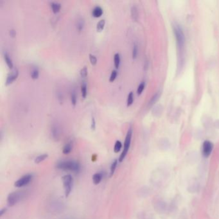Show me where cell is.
Here are the masks:
<instances>
[{"instance_id": "6da1fadb", "label": "cell", "mask_w": 219, "mask_h": 219, "mask_svg": "<svg viewBox=\"0 0 219 219\" xmlns=\"http://www.w3.org/2000/svg\"><path fill=\"white\" fill-rule=\"evenodd\" d=\"M57 168L62 170L72 171L77 172L80 170V165L76 162L73 161H64L59 162L57 165Z\"/></svg>"}, {"instance_id": "7a4b0ae2", "label": "cell", "mask_w": 219, "mask_h": 219, "mask_svg": "<svg viewBox=\"0 0 219 219\" xmlns=\"http://www.w3.org/2000/svg\"><path fill=\"white\" fill-rule=\"evenodd\" d=\"M132 129L130 128L129 129V131H127V133L126 137H125V142H124V147H123V151L122 152L120 158H119V161L120 162H122V161H123V159H125V156H127L128 153V151L130 148V145H131V138H132Z\"/></svg>"}, {"instance_id": "3957f363", "label": "cell", "mask_w": 219, "mask_h": 219, "mask_svg": "<svg viewBox=\"0 0 219 219\" xmlns=\"http://www.w3.org/2000/svg\"><path fill=\"white\" fill-rule=\"evenodd\" d=\"M174 33H175V36L177 41L178 48L179 49H181L183 48L184 42H185V37H184V32L181 29V28L178 25H176L174 27Z\"/></svg>"}, {"instance_id": "277c9868", "label": "cell", "mask_w": 219, "mask_h": 219, "mask_svg": "<svg viewBox=\"0 0 219 219\" xmlns=\"http://www.w3.org/2000/svg\"><path fill=\"white\" fill-rule=\"evenodd\" d=\"M62 181L65 190V196L66 197H67L72 192L73 178L71 175H66L62 177Z\"/></svg>"}, {"instance_id": "5b68a950", "label": "cell", "mask_w": 219, "mask_h": 219, "mask_svg": "<svg viewBox=\"0 0 219 219\" xmlns=\"http://www.w3.org/2000/svg\"><path fill=\"white\" fill-rule=\"evenodd\" d=\"M213 149V143L208 140H206L202 144V154L204 157H207L210 156Z\"/></svg>"}, {"instance_id": "8992f818", "label": "cell", "mask_w": 219, "mask_h": 219, "mask_svg": "<svg viewBox=\"0 0 219 219\" xmlns=\"http://www.w3.org/2000/svg\"><path fill=\"white\" fill-rule=\"evenodd\" d=\"M21 195L18 192H12L8 195L7 197V203L8 206H14L21 199Z\"/></svg>"}, {"instance_id": "52a82bcc", "label": "cell", "mask_w": 219, "mask_h": 219, "mask_svg": "<svg viewBox=\"0 0 219 219\" xmlns=\"http://www.w3.org/2000/svg\"><path fill=\"white\" fill-rule=\"evenodd\" d=\"M32 179V175L27 174L24 176H22L21 178L18 179L17 181L15 182L14 186L17 188H21L22 187H25L31 181Z\"/></svg>"}, {"instance_id": "ba28073f", "label": "cell", "mask_w": 219, "mask_h": 219, "mask_svg": "<svg viewBox=\"0 0 219 219\" xmlns=\"http://www.w3.org/2000/svg\"><path fill=\"white\" fill-rule=\"evenodd\" d=\"M18 74H19V72L17 70V68H14V70H12V72H11L8 75L7 80H6L5 84L6 85H8V84L12 83L14 81V80H15L17 78V77L18 76Z\"/></svg>"}, {"instance_id": "9c48e42d", "label": "cell", "mask_w": 219, "mask_h": 219, "mask_svg": "<svg viewBox=\"0 0 219 219\" xmlns=\"http://www.w3.org/2000/svg\"><path fill=\"white\" fill-rule=\"evenodd\" d=\"M60 130L59 129L57 125H53L52 127V135L53 139H55V140H57L59 138L60 136Z\"/></svg>"}, {"instance_id": "30bf717a", "label": "cell", "mask_w": 219, "mask_h": 219, "mask_svg": "<svg viewBox=\"0 0 219 219\" xmlns=\"http://www.w3.org/2000/svg\"><path fill=\"white\" fill-rule=\"evenodd\" d=\"M102 14L103 9L99 6L95 7L93 10V12H92V14L95 17H99L102 15Z\"/></svg>"}, {"instance_id": "8fae6325", "label": "cell", "mask_w": 219, "mask_h": 219, "mask_svg": "<svg viewBox=\"0 0 219 219\" xmlns=\"http://www.w3.org/2000/svg\"><path fill=\"white\" fill-rule=\"evenodd\" d=\"M4 59H5V61L6 62L7 66H8V67L10 69H12L13 68V63H12V59H11V58L8 53H4Z\"/></svg>"}, {"instance_id": "7c38bea8", "label": "cell", "mask_w": 219, "mask_h": 219, "mask_svg": "<svg viewBox=\"0 0 219 219\" xmlns=\"http://www.w3.org/2000/svg\"><path fill=\"white\" fill-rule=\"evenodd\" d=\"M51 7L52 8L53 12L54 13H57L58 12H59V10L61 9V4L57 2H52L51 3Z\"/></svg>"}, {"instance_id": "4fadbf2b", "label": "cell", "mask_w": 219, "mask_h": 219, "mask_svg": "<svg viewBox=\"0 0 219 219\" xmlns=\"http://www.w3.org/2000/svg\"><path fill=\"white\" fill-rule=\"evenodd\" d=\"M102 179V175L100 173H97L93 176V181L95 184H98Z\"/></svg>"}, {"instance_id": "5bb4252c", "label": "cell", "mask_w": 219, "mask_h": 219, "mask_svg": "<svg viewBox=\"0 0 219 219\" xmlns=\"http://www.w3.org/2000/svg\"><path fill=\"white\" fill-rule=\"evenodd\" d=\"M72 145L71 143H68L67 144H66L63 148L62 150V152L64 154H68L69 153H70L72 151Z\"/></svg>"}, {"instance_id": "9a60e30c", "label": "cell", "mask_w": 219, "mask_h": 219, "mask_svg": "<svg viewBox=\"0 0 219 219\" xmlns=\"http://www.w3.org/2000/svg\"><path fill=\"white\" fill-rule=\"evenodd\" d=\"M114 62L116 68H118L120 64V56L118 53H115L114 55Z\"/></svg>"}, {"instance_id": "2e32d148", "label": "cell", "mask_w": 219, "mask_h": 219, "mask_svg": "<svg viewBox=\"0 0 219 219\" xmlns=\"http://www.w3.org/2000/svg\"><path fill=\"white\" fill-rule=\"evenodd\" d=\"M105 23L106 21L104 19H101L100 21H99V22L97 25V30L98 32H100L103 29L105 26Z\"/></svg>"}, {"instance_id": "e0dca14e", "label": "cell", "mask_w": 219, "mask_h": 219, "mask_svg": "<svg viewBox=\"0 0 219 219\" xmlns=\"http://www.w3.org/2000/svg\"><path fill=\"white\" fill-rule=\"evenodd\" d=\"M81 93L82 97L85 98L87 96V84L85 82H83L81 85Z\"/></svg>"}, {"instance_id": "ac0fdd59", "label": "cell", "mask_w": 219, "mask_h": 219, "mask_svg": "<svg viewBox=\"0 0 219 219\" xmlns=\"http://www.w3.org/2000/svg\"><path fill=\"white\" fill-rule=\"evenodd\" d=\"M48 157V154H42L36 157L35 159V163H40L41 162H42L43 161H44Z\"/></svg>"}, {"instance_id": "d6986e66", "label": "cell", "mask_w": 219, "mask_h": 219, "mask_svg": "<svg viewBox=\"0 0 219 219\" xmlns=\"http://www.w3.org/2000/svg\"><path fill=\"white\" fill-rule=\"evenodd\" d=\"M39 70H38V69L37 68H33L32 70L31 71V77L33 78V79H37L39 77Z\"/></svg>"}, {"instance_id": "ffe728a7", "label": "cell", "mask_w": 219, "mask_h": 219, "mask_svg": "<svg viewBox=\"0 0 219 219\" xmlns=\"http://www.w3.org/2000/svg\"><path fill=\"white\" fill-rule=\"evenodd\" d=\"M122 145L121 142L120 141H117L116 143H115L114 145V151L115 153H118L122 148Z\"/></svg>"}, {"instance_id": "44dd1931", "label": "cell", "mask_w": 219, "mask_h": 219, "mask_svg": "<svg viewBox=\"0 0 219 219\" xmlns=\"http://www.w3.org/2000/svg\"><path fill=\"white\" fill-rule=\"evenodd\" d=\"M118 161L117 159H115L113 161V163H112V165H111V176H112L114 174V173L115 172V170H116L117 167Z\"/></svg>"}, {"instance_id": "7402d4cb", "label": "cell", "mask_w": 219, "mask_h": 219, "mask_svg": "<svg viewBox=\"0 0 219 219\" xmlns=\"http://www.w3.org/2000/svg\"><path fill=\"white\" fill-rule=\"evenodd\" d=\"M131 15H132V17L134 20H137V10L136 8V7H132L131 8Z\"/></svg>"}, {"instance_id": "603a6c76", "label": "cell", "mask_w": 219, "mask_h": 219, "mask_svg": "<svg viewBox=\"0 0 219 219\" xmlns=\"http://www.w3.org/2000/svg\"><path fill=\"white\" fill-rule=\"evenodd\" d=\"M134 101V95L133 93L131 91L129 93L128 97H127V106H130L132 104Z\"/></svg>"}, {"instance_id": "cb8c5ba5", "label": "cell", "mask_w": 219, "mask_h": 219, "mask_svg": "<svg viewBox=\"0 0 219 219\" xmlns=\"http://www.w3.org/2000/svg\"><path fill=\"white\" fill-rule=\"evenodd\" d=\"M84 26V21H83V19L78 20V22H77V28L79 32L81 31L83 29Z\"/></svg>"}, {"instance_id": "d4e9b609", "label": "cell", "mask_w": 219, "mask_h": 219, "mask_svg": "<svg viewBox=\"0 0 219 219\" xmlns=\"http://www.w3.org/2000/svg\"><path fill=\"white\" fill-rule=\"evenodd\" d=\"M71 101L72 104L73 106H75L77 103V95L75 91H72L71 93Z\"/></svg>"}, {"instance_id": "484cf974", "label": "cell", "mask_w": 219, "mask_h": 219, "mask_svg": "<svg viewBox=\"0 0 219 219\" xmlns=\"http://www.w3.org/2000/svg\"><path fill=\"white\" fill-rule=\"evenodd\" d=\"M145 82H142L140 83V84L139 85V86H138L137 89V93L138 95L142 94V93L144 88H145Z\"/></svg>"}, {"instance_id": "4316f807", "label": "cell", "mask_w": 219, "mask_h": 219, "mask_svg": "<svg viewBox=\"0 0 219 219\" xmlns=\"http://www.w3.org/2000/svg\"><path fill=\"white\" fill-rule=\"evenodd\" d=\"M80 76H81L82 78H85L87 77V68L86 66H84L82 69H81V70H80Z\"/></svg>"}, {"instance_id": "83f0119b", "label": "cell", "mask_w": 219, "mask_h": 219, "mask_svg": "<svg viewBox=\"0 0 219 219\" xmlns=\"http://www.w3.org/2000/svg\"><path fill=\"white\" fill-rule=\"evenodd\" d=\"M89 60H90V62L91 63V64H93V65H95L97 62V57L93 55V54H89Z\"/></svg>"}, {"instance_id": "f1b7e54d", "label": "cell", "mask_w": 219, "mask_h": 219, "mask_svg": "<svg viewBox=\"0 0 219 219\" xmlns=\"http://www.w3.org/2000/svg\"><path fill=\"white\" fill-rule=\"evenodd\" d=\"M117 76V72L116 70H112L109 78V81L113 82Z\"/></svg>"}, {"instance_id": "f546056e", "label": "cell", "mask_w": 219, "mask_h": 219, "mask_svg": "<svg viewBox=\"0 0 219 219\" xmlns=\"http://www.w3.org/2000/svg\"><path fill=\"white\" fill-rule=\"evenodd\" d=\"M137 54V47L136 44L134 45V48H133V50H132V57L133 59H135Z\"/></svg>"}, {"instance_id": "4dcf8cb0", "label": "cell", "mask_w": 219, "mask_h": 219, "mask_svg": "<svg viewBox=\"0 0 219 219\" xmlns=\"http://www.w3.org/2000/svg\"><path fill=\"white\" fill-rule=\"evenodd\" d=\"M95 127H96L95 120L94 117H92V118H91V129L92 130H95Z\"/></svg>"}, {"instance_id": "1f68e13d", "label": "cell", "mask_w": 219, "mask_h": 219, "mask_svg": "<svg viewBox=\"0 0 219 219\" xmlns=\"http://www.w3.org/2000/svg\"><path fill=\"white\" fill-rule=\"evenodd\" d=\"M6 212H7V209H5V208L2 209V210H1V212H0V217H2L4 213H5Z\"/></svg>"}, {"instance_id": "d6a6232c", "label": "cell", "mask_w": 219, "mask_h": 219, "mask_svg": "<svg viewBox=\"0 0 219 219\" xmlns=\"http://www.w3.org/2000/svg\"><path fill=\"white\" fill-rule=\"evenodd\" d=\"M10 36H11L14 37V36H15V35H16V32H15L14 30H10Z\"/></svg>"}]
</instances>
